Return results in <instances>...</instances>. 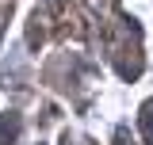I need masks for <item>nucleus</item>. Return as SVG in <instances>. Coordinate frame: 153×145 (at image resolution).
Listing matches in <instances>:
<instances>
[{"label":"nucleus","mask_w":153,"mask_h":145,"mask_svg":"<svg viewBox=\"0 0 153 145\" xmlns=\"http://www.w3.org/2000/svg\"><path fill=\"white\" fill-rule=\"evenodd\" d=\"M142 134H146V141L153 145V99L142 107Z\"/></svg>","instance_id":"2"},{"label":"nucleus","mask_w":153,"mask_h":145,"mask_svg":"<svg viewBox=\"0 0 153 145\" xmlns=\"http://www.w3.org/2000/svg\"><path fill=\"white\" fill-rule=\"evenodd\" d=\"M19 138V115H4L0 118V145H12Z\"/></svg>","instance_id":"1"}]
</instances>
